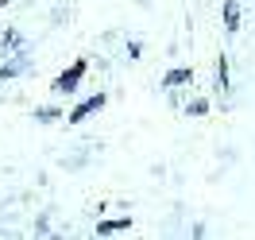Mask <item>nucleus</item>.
I'll return each mask as SVG.
<instances>
[{"instance_id": "f257e3e1", "label": "nucleus", "mask_w": 255, "mask_h": 240, "mask_svg": "<svg viewBox=\"0 0 255 240\" xmlns=\"http://www.w3.org/2000/svg\"><path fill=\"white\" fill-rule=\"evenodd\" d=\"M78 78H81V66H78V70H70V74H66V78L58 81V89H70V85H74Z\"/></svg>"}, {"instance_id": "f03ea898", "label": "nucleus", "mask_w": 255, "mask_h": 240, "mask_svg": "<svg viewBox=\"0 0 255 240\" xmlns=\"http://www.w3.org/2000/svg\"><path fill=\"white\" fill-rule=\"evenodd\" d=\"M190 78V74H186V70H174V74H170V78H166V85H178V81H186Z\"/></svg>"}]
</instances>
